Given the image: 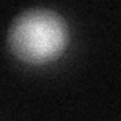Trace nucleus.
<instances>
[{
  "mask_svg": "<svg viewBox=\"0 0 121 121\" xmlns=\"http://www.w3.org/2000/svg\"><path fill=\"white\" fill-rule=\"evenodd\" d=\"M70 32L65 18L50 8L21 11L8 29V47L15 58L39 65L55 60L65 50Z\"/></svg>",
  "mask_w": 121,
  "mask_h": 121,
  "instance_id": "1",
  "label": "nucleus"
}]
</instances>
